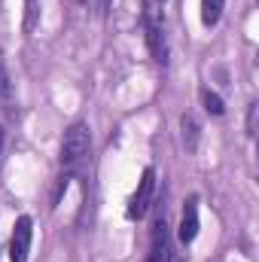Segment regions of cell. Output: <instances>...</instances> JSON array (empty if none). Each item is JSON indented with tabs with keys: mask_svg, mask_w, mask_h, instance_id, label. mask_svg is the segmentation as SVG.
I'll list each match as a JSON object with an SVG mask.
<instances>
[{
	"mask_svg": "<svg viewBox=\"0 0 259 262\" xmlns=\"http://www.w3.org/2000/svg\"><path fill=\"white\" fill-rule=\"evenodd\" d=\"M79 3H89V0H79Z\"/></svg>",
	"mask_w": 259,
	"mask_h": 262,
	"instance_id": "2e32d148",
	"label": "cell"
},
{
	"mask_svg": "<svg viewBox=\"0 0 259 262\" xmlns=\"http://www.w3.org/2000/svg\"><path fill=\"white\" fill-rule=\"evenodd\" d=\"M180 128H183V146H186V152H195V146H198V134H201L198 119L186 113V116L180 119Z\"/></svg>",
	"mask_w": 259,
	"mask_h": 262,
	"instance_id": "ba28073f",
	"label": "cell"
},
{
	"mask_svg": "<svg viewBox=\"0 0 259 262\" xmlns=\"http://www.w3.org/2000/svg\"><path fill=\"white\" fill-rule=\"evenodd\" d=\"M146 262H177L174 244H171V229H168L165 213H156V220H153V229H149V256H146Z\"/></svg>",
	"mask_w": 259,
	"mask_h": 262,
	"instance_id": "277c9868",
	"label": "cell"
},
{
	"mask_svg": "<svg viewBox=\"0 0 259 262\" xmlns=\"http://www.w3.org/2000/svg\"><path fill=\"white\" fill-rule=\"evenodd\" d=\"M256 101H253V104H250V107H247V134H250V137H253V134H256Z\"/></svg>",
	"mask_w": 259,
	"mask_h": 262,
	"instance_id": "4fadbf2b",
	"label": "cell"
},
{
	"mask_svg": "<svg viewBox=\"0 0 259 262\" xmlns=\"http://www.w3.org/2000/svg\"><path fill=\"white\" fill-rule=\"evenodd\" d=\"M198 195H189L183 204V213H180V226H177V241L183 247H189L195 238H198Z\"/></svg>",
	"mask_w": 259,
	"mask_h": 262,
	"instance_id": "8992f818",
	"label": "cell"
},
{
	"mask_svg": "<svg viewBox=\"0 0 259 262\" xmlns=\"http://www.w3.org/2000/svg\"><path fill=\"white\" fill-rule=\"evenodd\" d=\"M198 98H201V107H204L210 116H223V113H226V104H223V98H220L213 89L201 85V89H198Z\"/></svg>",
	"mask_w": 259,
	"mask_h": 262,
	"instance_id": "9c48e42d",
	"label": "cell"
},
{
	"mask_svg": "<svg viewBox=\"0 0 259 262\" xmlns=\"http://www.w3.org/2000/svg\"><path fill=\"white\" fill-rule=\"evenodd\" d=\"M143 40H146V49L153 55L156 64H168V37H165V28L156 15V9H143Z\"/></svg>",
	"mask_w": 259,
	"mask_h": 262,
	"instance_id": "3957f363",
	"label": "cell"
},
{
	"mask_svg": "<svg viewBox=\"0 0 259 262\" xmlns=\"http://www.w3.org/2000/svg\"><path fill=\"white\" fill-rule=\"evenodd\" d=\"M9 101V73H6V64L0 58V104Z\"/></svg>",
	"mask_w": 259,
	"mask_h": 262,
	"instance_id": "8fae6325",
	"label": "cell"
},
{
	"mask_svg": "<svg viewBox=\"0 0 259 262\" xmlns=\"http://www.w3.org/2000/svg\"><path fill=\"white\" fill-rule=\"evenodd\" d=\"M40 21V0H25V34H31Z\"/></svg>",
	"mask_w": 259,
	"mask_h": 262,
	"instance_id": "30bf717a",
	"label": "cell"
},
{
	"mask_svg": "<svg viewBox=\"0 0 259 262\" xmlns=\"http://www.w3.org/2000/svg\"><path fill=\"white\" fill-rule=\"evenodd\" d=\"M92 6H95V15H98V18H107V15H110L113 0H92Z\"/></svg>",
	"mask_w": 259,
	"mask_h": 262,
	"instance_id": "7c38bea8",
	"label": "cell"
},
{
	"mask_svg": "<svg viewBox=\"0 0 259 262\" xmlns=\"http://www.w3.org/2000/svg\"><path fill=\"white\" fill-rule=\"evenodd\" d=\"M31 244H34V220L28 213H21L12 226V235H9V262H28L31 256Z\"/></svg>",
	"mask_w": 259,
	"mask_h": 262,
	"instance_id": "5b68a950",
	"label": "cell"
},
{
	"mask_svg": "<svg viewBox=\"0 0 259 262\" xmlns=\"http://www.w3.org/2000/svg\"><path fill=\"white\" fill-rule=\"evenodd\" d=\"M3 143H6V131H3V125H0V156H3Z\"/></svg>",
	"mask_w": 259,
	"mask_h": 262,
	"instance_id": "5bb4252c",
	"label": "cell"
},
{
	"mask_svg": "<svg viewBox=\"0 0 259 262\" xmlns=\"http://www.w3.org/2000/svg\"><path fill=\"white\" fill-rule=\"evenodd\" d=\"M89 152H92V128H89L82 119H76V122H70L64 128L58 162H61V168L70 174V171H76V168L89 159Z\"/></svg>",
	"mask_w": 259,
	"mask_h": 262,
	"instance_id": "6da1fadb",
	"label": "cell"
},
{
	"mask_svg": "<svg viewBox=\"0 0 259 262\" xmlns=\"http://www.w3.org/2000/svg\"><path fill=\"white\" fill-rule=\"evenodd\" d=\"M153 195H156V168H143L140 180H137V189L131 192L128 198V207H125V216L131 223L143 220L153 207Z\"/></svg>",
	"mask_w": 259,
	"mask_h": 262,
	"instance_id": "7a4b0ae2",
	"label": "cell"
},
{
	"mask_svg": "<svg viewBox=\"0 0 259 262\" xmlns=\"http://www.w3.org/2000/svg\"><path fill=\"white\" fill-rule=\"evenodd\" d=\"M156 3H165V0H156Z\"/></svg>",
	"mask_w": 259,
	"mask_h": 262,
	"instance_id": "9a60e30c",
	"label": "cell"
},
{
	"mask_svg": "<svg viewBox=\"0 0 259 262\" xmlns=\"http://www.w3.org/2000/svg\"><path fill=\"white\" fill-rule=\"evenodd\" d=\"M223 6H226V0H201V25L217 28L223 18Z\"/></svg>",
	"mask_w": 259,
	"mask_h": 262,
	"instance_id": "52a82bcc",
	"label": "cell"
}]
</instances>
